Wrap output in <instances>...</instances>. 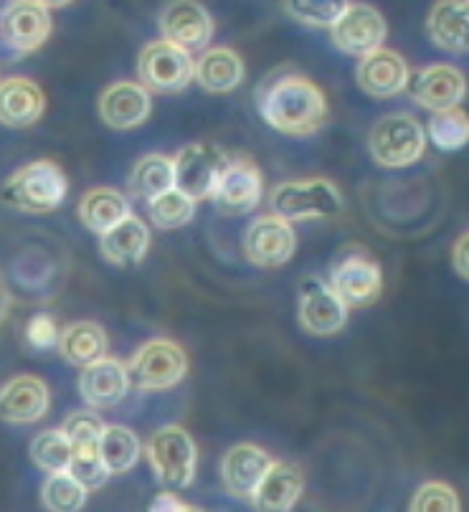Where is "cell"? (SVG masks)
I'll list each match as a JSON object with an SVG mask.
<instances>
[{"instance_id":"6da1fadb","label":"cell","mask_w":469,"mask_h":512,"mask_svg":"<svg viewBox=\"0 0 469 512\" xmlns=\"http://www.w3.org/2000/svg\"><path fill=\"white\" fill-rule=\"evenodd\" d=\"M264 122L282 135H315L328 120V99L305 74H272L257 92Z\"/></svg>"},{"instance_id":"7a4b0ae2","label":"cell","mask_w":469,"mask_h":512,"mask_svg":"<svg viewBox=\"0 0 469 512\" xmlns=\"http://www.w3.org/2000/svg\"><path fill=\"white\" fill-rule=\"evenodd\" d=\"M69 180L64 170L51 160L23 165L0 188V203L21 213H51L64 203Z\"/></svg>"},{"instance_id":"3957f363","label":"cell","mask_w":469,"mask_h":512,"mask_svg":"<svg viewBox=\"0 0 469 512\" xmlns=\"http://www.w3.org/2000/svg\"><path fill=\"white\" fill-rule=\"evenodd\" d=\"M368 150L381 168H406L424 155L426 132L416 117L393 112L373 125L368 135Z\"/></svg>"},{"instance_id":"277c9868","label":"cell","mask_w":469,"mask_h":512,"mask_svg":"<svg viewBox=\"0 0 469 512\" xmlns=\"http://www.w3.org/2000/svg\"><path fill=\"white\" fill-rule=\"evenodd\" d=\"M274 216H282L284 221H310V218H330L338 216L343 208L338 188L325 178L310 180H287L279 183L269 198Z\"/></svg>"},{"instance_id":"5b68a950","label":"cell","mask_w":469,"mask_h":512,"mask_svg":"<svg viewBox=\"0 0 469 512\" xmlns=\"http://www.w3.org/2000/svg\"><path fill=\"white\" fill-rule=\"evenodd\" d=\"M130 383L140 391H165L178 386L188 373V355L178 343L165 338L148 340L127 363Z\"/></svg>"},{"instance_id":"8992f818","label":"cell","mask_w":469,"mask_h":512,"mask_svg":"<svg viewBox=\"0 0 469 512\" xmlns=\"http://www.w3.org/2000/svg\"><path fill=\"white\" fill-rule=\"evenodd\" d=\"M64 434L71 444L69 472L82 482L87 490H99L110 480V469L104 467L99 442L104 434V421L94 411H74L64 421Z\"/></svg>"},{"instance_id":"52a82bcc","label":"cell","mask_w":469,"mask_h":512,"mask_svg":"<svg viewBox=\"0 0 469 512\" xmlns=\"http://www.w3.org/2000/svg\"><path fill=\"white\" fill-rule=\"evenodd\" d=\"M137 74L148 92L178 94L196 79V61L191 51L180 49L168 39H160L142 49Z\"/></svg>"},{"instance_id":"ba28073f","label":"cell","mask_w":469,"mask_h":512,"mask_svg":"<svg viewBox=\"0 0 469 512\" xmlns=\"http://www.w3.org/2000/svg\"><path fill=\"white\" fill-rule=\"evenodd\" d=\"M145 454H148V462L153 467L155 477L163 485L183 490V487H188L196 480L198 449L186 429L163 426V429L150 436Z\"/></svg>"},{"instance_id":"9c48e42d","label":"cell","mask_w":469,"mask_h":512,"mask_svg":"<svg viewBox=\"0 0 469 512\" xmlns=\"http://www.w3.org/2000/svg\"><path fill=\"white\" fill-rule=\"evenodd\" d=\"M175 188L193 201L216 196L229 155L211 142H191L175 155Z\"/></svg>"},{"instance_id":"30bf717a","label":"cell","mask_w":469,"mask_h":512,"mask_svg":"<svg viewBox=\"0 0 469 512\" xmlns=\"http://www.w3.org/2000/svg\"><path fill=\"white\" fill-rule=\"evenodd\" d=\"M51 21L49 8L36 0H8L0 8V44L11 49L13 54H33L49 41Z\"/></svg>"},{"instance_id":"8fae6325","label":"cell","mask_w":469,"mask_h":512,"mask_svg":"<svg viewBox=\"0 0 469 512\" xmlns=\"http://www.w3.org/2000/svg\"><path fill=\"white\" fill-rule=\"evenodd\" d=\"M330 287L348 307H368L378 302L383 292L381 264L363 251H348L330 267Z\"/></svg>"},{"instance_id":"7c38bea8","label":"cell","mask_w":469,"mask_h":512,"mask_svg":"<svg viewBox=\"0 0 469 512\" xmlns=\"http://www.w3.org/2000/svg\"><path fill=\"white\" fill-rule=\"evenodd\" d=\"M297 236L290 221L282 216H259L244 234V251L254 267L277 269L295 256Z\"/></svg>"},{"instance_id":"4fadbf2b","label":"cell","mask_w":469,"mask_h":512,"mask_svg":"<svg viewBox=\"0 0 469 512\" xmlns=\"http://www.w3.org/2000/svg\"><path fill=\"white\" fill-rule=\"evenodd\" d=\"M262 170L246 155H229L213 203L224 216H246L262 201Z\"/></svg>"},{"instance_id":"5bb4252c","label":"cell","mask_w":469,"mask_h":512,"mask_svg":"<svg viewBox=\"0 0 469 512\" xmlns=\"http://www.w3.org/2000/svg\"><path fill=\"white\" fill-rule=\"evenodd\" d=\"M386 33V18L381 16L378 8L368 6V3H350L343 18L330 28V39L343 54L363 59L371 51L381 49Z\"/></svg>"},{"instance_id":"9a60e30c","label":"cell","mask_w":469,"mask_h":512,"mask_svg":"<svg viewBox=\"0 0 469 512\" xmlns=\"http://www.w3.org/2000/svg\"><path fill=\"white\" fill-rule=\"evenodd\" d=\"M409 97L429 112H444L462 104L467 97V79L452 64H431L409 77Z\"/></svg>"},{"instance_id":"2e32d148","label":"cell","mask_w":469,"mask_h":512,"mask_svg":"<svg viewBox=\"0 0 469 512\" xmlns=\"http://www.w3.org/2000/svg\"><path fill=\"white\" fill-rule=\"evenodd\" d=\"M300 325L310 335L330 338L338 335L348 322V307L343 305L328 282L317 277H307L300 287V307H297Z\"/></svg>"},{"instance_id":"e0dca14e","label":"cell","mask_w":469,"mask_h":512,"mask_svg":"<svg viewBox=\"0 0 469 512\" xmlns=\"http://www.w3.org/2000/svg\"><path fill=\"white\" fill-rule=\"evenodd\" d=\"M409 77L411 71L404 56L393 49H383V46L363 56L355 69V82L373 99L399 97L409 84Z\"/></svg>"},{"instance_id":"ac0fdd59","label":"cell","mask_w":469,"mask_h":512,"mask_svg":"<svg viewBox=\"0 0 469 512\" xmlns=\"http://www.w3.org/2000/svg\"><path fill=\"white\" fill-rule=\"evenodd\" d=\"M160 31L186 51H206L213 39V18L196 0H173L160 16Z\"/></svg>"},{"instance_id":"d6986e66","label":"cell","mask_w":469,"mask_h":512,"mask_svg":"<svg viewBox=\"0 0 469 512\" xmlns=\"http://www.w3.org/2000/svg\"><path fill=\"white\" fill-rule=\"evenodd\" d=\"M272 464L274 459L257 444H236L221 462V480L231 495L239 500H251Z\"/></svg>"},{"instance_id":"ffe728a7","label":"cell","mask_w":469,"mask_h":512,"mask_svg":"<svg viewBox=\"0 0 469 512\" xmlns=\"http://www.w3.org/2000/svg\"><path fill=\"white\" fill-rule=\"evenodd\" d=\"M49 404V386L39 376H16L0 386V419L6 424H36Z\"/></svg>"},{"instance_id":"44dd1931","label":"cell","mask_w":469,"mask_h":512,"mask_svg":"<svg viewBox=\"0 0 469 512\" xmlns=\"http://www.w3.org/2000/svg\"><path fill=\"white\" fill-rule=\"evenodd\" d=\"M130 373L127 365L117 358L104 355L97 363L87 365L79 376V393L92 409H110L117 406L130 391Z\"/></svg>"},{"instance_id":"7402d4cb","label":"cell","mask_w":469,"mask_h":512,"mask_svg":"<svg viewBox=\"0 0 469 512\" xmlns=\"http://www.w3.org/2000/svg\"><path fill=\"white\" fill-rule=\"evenodd\" d=\"M153 99L142 84L117 82L104 89L99 97V115L112 130H132L148 120Z\"/></svg>"},{"instance_id":"603a6c76","label":"cell","mask_w":469,"mask_h":512,"mask_svg":"<svg viewBox=\"0 0 469 512\" xmlns=\"http://www.w3.org/2000/svg\"><path fill=\"white\" fill-rule=\"evenodd\" d=\"M46 97L36 82L26 77H11L0 82V125L31 127L44 117Z\"/></svg>"},{"instance_id":"cb8c5ba5","label":"cell","mask_w":469,"mask_h":512,"mask_svg":"<svg viewBox=\"0 0 469 512\" xmlns=\"http://www.w3.org/2000/svg\"><path fill=\"white\" fill-rule=\"evenodd\" d=\"M434 46L449 54H469V0H437L426 18Z\"/></svg>"},{"instance_id":"d4e9b609","label":"cell","mask_w":469,"mask_h":512,"mask_svg":"<svg viewBox=\"0 0 469 512\" xmlns=\"http://www.w3.org/2000/svg\"><path fill=\"white\" fill-rule=\"evenodd\" d=\"M302 490H305V480L300 469L295 464L274 462L259 490L251 497V505L257 507V512H292V507L302 497Z\"/></svg>"},{"instance_id":"484cf974","label":"cell","mask_w":469,"mask_h":512,"mask_svg":"<svg viewBox=\"0 0 469 512\" xmlns=\"http://www.w3.org/2000/svg\"><path fill=\"white\" fill-rule=\"evenodd\" d=\"M102 256L115 267L140 264L150 249V231L137 216H127L122 224L99 236Z\"/></svg>"},{"instance_id":"4316f807","label":"cell","mask_w":469,"mask_h":512,"mask_svg":"<svg viewBox=\"0 0 469 512\" xmlns=\"http://www.w3.org/2000/svg\"><path fill=\"white\" fill-rule=\"evenodd\" d=\"M196 82L211 94H229L244 82V61L229 46L206 49L196 61Z\"/></svg>"},{"instance_id":"83f0119b","label":"cell","mask_w":469,"mask_h":512,"mask_svg":"<svg viewBox=\"0 0 469 512\" xmlns=\"http://www.w3.org/2000/svg\"><path fill=\"white\" fill-rule=\"evenodd\" d=\"M127 216H132L130 201L120 191H115V188H92L79 201L82 224L99 236L115 229Z\"/></svg>"},{"instance_id":"f1b7e54d","label":"cell","mask_w":469,"mask_h":512,"mask_svg":"<svg viewBox=\"0 0 469 512\" xmlns=\"http://www.w3.org/2000/svg\"><path fill=\"white\" fill-rule=\"evenodd\" d=\"M107 333L102 330V325L97 322H71L61 330L59 335V353L66 363L79 365V368H87V365L97 363L107 355Z\"/></svg>"},{"instance_id":"f546056e","label":"cell","mask_w":469,"mask_h":512,"mask_svg":"<svg viewBox=\"0 0 469 512\" xmlns=\"http://www.w3.org/2000/svg\"><path fill=\"white\" fill-rule=\"evenodd\" d=\"M130 193L140 201H153L160 193L175 188V163L168 155H145L135 163L130 173Z\"/></svg>"},{"instance_id":"4dcf8cb0","label":"cell","mask_w":469,"mask_h":512,"mask_svg":"<svg viewBox=\"0 0 469 512\" xmlns=\"http://www.w3.org/2000/svg\"><path fill=\"white\" fill-rule=\"evenodd\" d=\"M99 452H102V462L110 469V474H125L140 459V439L127 426H104Z\"/></svg>"},{"instance_id":"1f68e13d","label":"cell","mask_w":469,"mask_h":512,"mask_svg":"<svg viewBox=\"0 0 469 512\" xmlns=\"http://www.w3.org/2000/svg\"><path fill=\"white\" fill-rule=\"evenodd\" d=\"M87 492L71 472H54L41 487V500L49 512H79L87 502Z\"/></svg>"},{"instance_id":"d6a6232c","label":"cell","mask_w":469,"mask_h":512,"mask_svg":"<svg viewBox=\"0 0 469 512\" xmlns=\"http://www.w3.org/2000/svg\"><path fill=\"white\" fill-rule=\"evenodd\" d=\"M429 137L444 153H457L469 142V115L462 107L434 112L429 120Z\"/></svg>"},{"instance_id":"836d02e7","label":"cell","mask_w":469,"mask_h":512,"mask_svg":"<svg viewBox=\"0 0 469 512\" xmlns=\"http://www.w3.org/2000/svg\"><path fill=\"white\" fill-rule=\"evenodd\" d=\"M193 213H196V201L178 188H170L148 201V216L158 229H180V226L191 224Z\"/></svg>"},{"instance_id":"e575fe53","label":"cell","mask_w":469,"mask_h":512,"mask_svg":"<svg viewBox=\"0 0 469 512\" xmlns=\"http://www.w3.org/2000/svg\"><path fill=\"white\" fill-rule=\"evenodd\" d=\"M31 459L36 467L46 469L49 474L69 472L71 464V444L64 429L41 431L31 444Z\"/></svg>"},{"instance_id":"d590c367","label":"cell","mask_w":469,"mask_h":512,"mask_svg":"<svg viewBox=\"0 0 469 512\" xmlns=\"http://www.w3.org/2000/svg\"><path fill=\"white\" fill-rule=\"evenodd\" d=\"M350 0H284V8L305 26L333 28L348 11Z\"/></svg>"},{"instance_id":"8d00e7d4","label":"cell","mask_w":469,"mask_h":512,"mask_svg":"<svg viewBox=\"0 0 469 512\" xmlns=\"http://www.w3.org/2000/svg\"><path fill=\"white\" fill-rule=\"evenodd\" d=\"M409 512H462L459 495L447 482H426L416 490Z\"/></svg>"},{"instance_id":"74e56055","label":"cell","mask_w":469,"mask_h":512,"mask_svg":"<svg viewBox=\"0 0 469 512\" xmlns=\"http://www.w3.org/2000/svg\"><path fill=\"white\" fill-rule=\"evenodd\" d=\"M59 327L51 315H33L26 325V338L33 348L49 350L59 345Z\"/></svg>"},{"instance_id":"f35d334b","label":"cell","mask_w":469,"mask_h":512,"mask_svg":"<svg viewBox=\"0 0 469 512\" xmlns=\"http://www.w3.org/2000/svg\"><path fill=\"white\" fill-rule=\"evenodd\" d=\"M452 264H454V272L459 274L462 279L469 282V231L467 234L459 236L452 246Z\"/></svg>"},{"instance_id":"ab89813d","label":"cell","mask_w":469,"mask_h":512,"mask_svg":"<svg viewBox=\"0 0 469 512\" xmlns=\"http://www.w3.org/2000/svg\"><path fill=\"white\" fill-rule=\"evenodd\" d=\"M183 507H186V502L180 500V497H175L173 492H160L148 512H183Z\"/></svg>"},{"instance_id":"60d3db41","label":"cell","mask_w":469,"mask_h":512,"mask_svg":"<svg viewBox=\"0 0 469 512\" xmlns=\"http://www.w3.org/2000/svg\"><path fill=\"white\" fill-rule=\"evenodd\" d=\"M36 3H41L44 8H64L69 6L71 0H36Z\"/></svg>"},{"instance_id":"b9f144b4","label":"cell","mask_w":469,"mask_h":512,"mask_svg":"<svg viewBox=\"0 0 469 512\" xmlns=\"http://www.w3.org/2000/svg\"><path fill=\"white\" fill-rule=\"evenodd\" d=\"M183 512H203V510H201V507H196V505H186V507H183Z\"/></svg>"}]
</instances>
